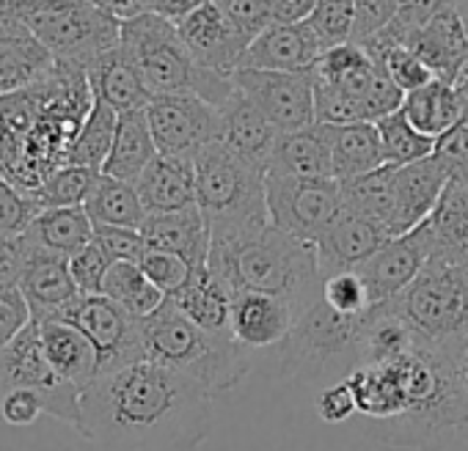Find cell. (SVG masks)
<instances>
[{
    "label": "cell",
    "mask_w": 468,
    "mask_h": 451,
    "mask_svg": "<svg viewBox=\"0 0 468 451\" xmlns=\"http://www.w3.org/2000/svg\"><path fill=\"white\" fill-rule=\"evenodd\" d=\"M460 344L419 339L397 358L364 363L345 380L356 396V418L367 437L402 448L438 451L468 437L460 388Z\"/></svg>",
    "instance_id": "1"
},
{
    "label": "cell",
    "mask_w": 468,
    "mask_h": 451,
    "mask_svg": "<svg viewBox=\"0 0 468 451\" xmlns=\"http://www.w3.org/2000/svg\"><path fill=\"white\" fill-rule=\"evenodd\" d=\"M212 399L198 380L138 361L80 391L75 432L97 451H193L209 437Z\"/></svg>",
    "instance_id": "2"
},
{
    "label": "cell",
    "mask_w": 468,
    "mask_h": 451,
    "mask_svg": "<svg viewBox=\"0 0 468 451\" xmlns=\"http://www.w3.org/2000/svg\"><path fill=\"white\" fill-rule=\"evenodd\" d=\"M207 267L220 276L231 292L260 289L292 303L295 314L312 306L323 289L317 246L298 240L273 223L238 240L212 243Z\"/></svg>",
    "instance_id": "3"
},
{
    "label": "cell",
    "mask_w": 468,
    "mask_h": 451,
    "mask_svg": "<svg viewBox=\"0 0 468 451\" xmlns=\"http://www.w3.org/2000/svg\"><path fill=\"white\" fill-rule=\"evenodd\" d=\"M146 361L198 380L212 396L238 388L254 369V352L231 330H207L185 317L171 298L144 320Z\"/></svg>",
    "instance_id": "4"
},
{
    "label": "cell",
    "mask_w": 468,
    "mask_h": 451,
    "mask_svg": "<svg viewBox=\"0 0 468 451\" xmlns=\"http://www.w3.org/2000/svg\"><path fill=\"white\" fill-rule=\"evenodd\" d=\"M268 171L212 141L196 154V204L204 212L212 243L238 240L271 223Z\"/></svg>",
    "instance_id": "5"
},
{
    "label": "cell",
    "mask_w": 468,
    "mask_h": 451,
    "mask_svg": "<svg viewBox=\"0 0 468 451\" xmlns=\"http://www.w3.org/2000/svg\"><path fill=\"white\" fill-rule=\"evenodd\" d=\"M369 311L358 317L339 314L320 295L298 314L290 336L273 350L276 372L282 377H298L314 385L345 380L353 369L361 366Z\"/></svg>",
    "instance_id": "6"
},
{
    "label": "cell",
    "mask_w": 468,
    "mask_h": 451,
    "mask_svg": "<svg viewBox=\"0 0 468 451\" xmlns=\"http://www.w3.org/2000/svg\"><path fill=\"white\" fill-rule=\"evenodd\" d=\"M317 124L375 121L402 108L405 91L358 42L328 47L312 67Z\"/></svg>",
    "instance_id": "7"
},
{
    "label": "cell",
    "mask_w": 468,
    "mask_h": 451,
    "mask_svg": "<svg viewBox=\"0 0 468 451\" xmlns=\"http://www.w3.org/2000/svg\"><path fill=\"white\" fill-rule=\"evenodd\" d=\"M122 45L135 61L152 97L198 94L212 105H223L234 91V80L204 69L182 42L176 23L157 12H141L122 20Z\"/></svg>",
    "instance_id": "8"
},
{
    "label": "cell",
    "mask_w": 468,
    "mask_h": 451,
    "mask_svg": "<svg viewBox=\"0 0 468 451\" xmlns=\"http://www.w3.org/2000/svg\"><path fill=\"white\" fill-rule=\"evenodd\" d=\"M413 330L438 344L468 339V254L432 248L421 273L394 300Z\"/></svg>",
    "instance_id": "9"
},
{
    "label": "cell",
    "mask_w": 468,
    "mask_h": 451,
    "mask_svg": "<svg viewBox=\"0 0 468 451\" xmlns=\"http://www.w3.org/2000/svg\"><path fill=\"white\" fill-rule=\"evenodd\" d=\"M17 17L58 64L86 67L122 42V20L91 0H28Z\"/></svg>",
    "instance_id": "10"
},
{
    "label": "cell",
    "mask_w": 468,
    "mask_h": 451,
    "mask_svg": "<svg viewBox=\"0 0 468 451\" xmlns=\"http://www.w3.org/2000/svg\"><path fill=\"white\" fill-rule=\"evenodd\" d=\"M17 388H34L45 393L48 415L78 429L80 424V388L61 380L50 366L39 322L28 320L23 330L0 350V399Z\"/></svg>",
    "instance_id": "11"
},
{
    "label": "cell",
    "mask_w": 468,
    "mask_h": 451,
    "mask_svg": "<svg viewBox=\"0 0 468 451\" xmlns=\"http://www.w3.org/2000/svg\"><path fill=\"white\" fill-rule=\"evenodd\" d=\"M268 215L276 229L317 243L331 220L342 212V182L334 176H265Z\"/></svg>",
    "instance_id": "12"
},
{
    "label": "cell",
    "mask_w": 468,
    "mask_h": 451,
    "mask_svg": "<svg viewBox=\"0 0 468 451\" xmlns=\"http://www.w3.org/2000/svg\"><path fill=\"white\" fill-rule=\"evenodd\" d=\"M58 320L78 325L91 339L100 355V374L146 361L144 320L105 295H78Z\"/></svg>",
    "instance_id": "13"
},
{
    "label": "cell",
    "mask_w": 468,
    "mask_h": 451,
    "mask_svg": "<svg viewBox=\"0 0 468 451\" xmlns=\"http://www.w3.org/2000/svg\"><path fill=\"white\" fill-rule=\"evenodd\" d=\"M149 127L160 154L193 157L218 141L220 110L198 94H160L146 105Z\"/></svg>",
    "instance_id": "14"
},
{
    "label": "cell",
    "mask_w": 468,
    "mask_h": 451,
    "mask_svg": "<svg viewBox=\"0 0 468 451\" xmlns=\"http://www.w3.org/2000/svg\"><path fill=\"white\" fill-rule=\"evenodd\" d=\"M231 80L273 121L279 132H292L317 124L312 69H238Z\"/></svg>",
    "instance_id": "15"
},
{
    "label": "cell",
    "mask_w": 468,
    "mask_h": 451,
    "mask_svg": "<svg viewBox=\"0 0 468 451\" xmlns=\"http://www.w3.org/2000/svg\"><path fill=\"white\" fill-rule=\"evenodd\" d=\"M430 254H432V232L427 220L399 237H388L358 267L364 281L369 284L375 303L394 300L399 292H405L410 281L421 273Z\"/></svg>",
    "instance_id": "16"
},
{
    "label": "cell",
    "mask_w": 468,
    "mask_h": 451,
    "mask_svg": "<svg viewBox=\"0 0 468 451\" xmlns=\"http://www.w3.org/2000/svg\"><path fill=\"white\" fill-rule=\"evenodd\" d=\"M176 28H179L182 42L187 45V50L204 69L231 78L243 67V56L251 39H246L229 23V17L218 9L215 0H209V4L182 17Z\"/></svg>",
    "instance_id": "17"
},
{
    "label": "cell",
    "mask_w": 468,
    "mask_h": 451,
    "mask_svg": "<svg viewBox=\"0 0 468 451\" xmlns=\"http://www.w3.org/2000/svg\"><path fill=\"white\" fill-rule=\"evenodd\" d=\"M298 314L292 303L260 289H234L231 295V333L246 350H276L292 330Z\"/></svg>",
    "instance_id": "18"
},
{
    "label": "cell",
    "mask_w": 468,
    "mask_h": 451,
    "mask_svg": "<svg viewBox=\"0 0 468 451\" xmlns=\"http://www.w3.org/2000/svg\"><path fill=\"white\" fill-rule=\"evenodd\" d=\"M388 237L391 235L383 223L342 206V212L331 220V226L314 243L323 278L339 270L361 267Z\"/></svg>",
    "instance_id": "19"
},
{
    "label": "cell",
    "mask_w": 468,
    "mask_h": 451,
    "mask_svg": "<svg viewBox=\"0 0 468 451\" xmlns=\"http://www.w3.org/2000/svg\"><path fill=\"white\" fill-rule=\"evenodd\" d=\"M449 171L443 163L435 157H421L408 165H397V184H394V215H391V237H399L410 229H416L419 223L430 217L435 209L446 182Z\"/></svg>",
    "instance_id": "20"
},
{
    "label": "cell",
    "mask_w": 468,
    "mask_h": 451,
    "mask_svg": "<svg viewBox=\"0 0 468 451\" xmlns=\"http://www.w3.org/2000/svg\"><path fill=\"white\" fill-rule=\"evenodd\" d=\"M220 110V135L218 141L231 149L234 154H240L243 160L262 165L268 171L273 146L279 141V130L273 127V121L238 89L223 100V105H218Z\"/></svg>",
    "instance_id": "21"
},
{
    "label": "cell",
    "mask_w": 468,
    "mask_h": 451,
    "mask_svg": "<svg viewBox=\"0 0 468 451\" xmlns=\"http://www.w3.org/2000/svg\"><path fill=\"white\" fill-rule=\"evenodd\" d=\"M325 47L309 23H271L246 50L240 69H312Z\"/></svg>",
    "instance_id": "22"
},
{
    "label": "cell",
    "mask_w": 468,
    "mask_h": 451,
    "mask_svg": "<svg viewBox=\"0 0 468 451\" xmlns=\"http://www.w3.org/2000/svg\"><path fill=\"white\" fill-rule=\"evenodd\" d=\"M20 292L31 309V320H53L61 317V311L83 295L72 278L69 259L50 254V251H37L31 248Z\"/></svg>",
    "instance_id": "23"
},
{
    "label": "cell",
    "mask_w": 468,
    "mask_h": 451,
    "mask_svg": "<svg viewBox=\"0 0 468 451\" xmlns=\"http://www.w3.org/2000/svg\"><path fill=\"white\" fill-rule=\"evenodd\" d=\"M141 235L146 240V248L179 254L196 270L207 267L209 248H212V232H209V223H207L204 212L198 209V204H193L187 209H176V212L149 215L146 223L141 226Z\"/></svg>",
    "instance_id": "24"
},
{
    "label": "cell",
    "mask_w": 468,
    "mask_h": 451,
    "mask_svg": "<svg viewBox=\"0 0 468 451\" xmlns=\"http://www.w3.org/2000/svg\"><path fill=\"white\" fill-rule=\"evenodd\" d=\"M56 58L31 37L17 15L0 17V97L39 83Z\"/></svg>",
    "instance_id": "25"
},
{
    "label": "cell",
    "mask_w": 468,
    "mask_h": 451,
    "mask_svg": "<svg viewBox=\"0 0 468 451\" xmlns=\"http://www.w3.org/2000/svg\"><path fill=\"white\" fill-rule=\"evenodd\" d=\"M405 47H410L432 69L435 78L454 83V75L468 50L465 17L454 6H446L438 15H432L424 26H419L408 37Z\"/></svg>",
    "instance_id": "26"
},
{
    "label": "cell",
    "mask_w": 468,
    "mask_h": 451,
    "mask_svg": "<svg viewBox=\"0 0 468 451\" xmlns=\"http://www.w3.org/2000/svg\"><path fill=\"white\" fill-rule=\"evenodd\" d=\"M86 75H89V86H91L94 97L108 102L119 113L146 108L152 100L135 61L130 58V53L124 50L122 42L116 47L105 50L102 56H97L94 61H89Z\"/></svg>",
    "instance_id": "27"
},
{
    "label": "cell",
    "mask_w": 468,
    "mask_h": 451,
    "mask_svg": "<svg viewBox=\"0 0 468 451\" xmlns=\"http://www.w3.org/2000/svg\"><path fill=\"white\" fill-rule=\"evenodd\" d=\"M39 333H42L45 355L61 380H67L83 391L100 374L97 347L91 344V339L78 325L53 317V320L39 322Z\"/></svg>",
    "instance_id": "28"
},
{
    "label": "cell",
    "mask_w": 468,
    "mask_h": 451,
    "mask_svg": "<svg viewBox=\"0 0 468 451\" xmlns=\"http://www.w3.org/2000/svg\"><path fill=\"white\" fill-rule=\"evenodd\" d=\"M135 187L149 215L187 209L196 204V160L157 154Z\"/></svg>",
    "instance_id": "29"
},
{
    "label": "cell",
    "mask_w": 468,
    "mask_h": 451,
    "mask_svg": "<svg viewBox=\"0 0 468 451\" xmlns=\"http://www.w3.org/2000/svg\"><path fill=\"white\" fill-rule=\"evenodd\" d=\"M23 237L28 248L69 259L94 240V220L89 217L86 206H48L39 209Z\"/></svg>",
    "instance_id": "30"
},
{
    "label": "cell",
    "mask_w": 468,
    "mask_h": 451,
    "mask_svg": "<svg viewBox=\"0 0 468 451\" xmlns=\"http://www.w3.org/2000/svg\"><path fill=\"white\" fill-rule=\"evenodd\" d=\"M325 135L331 152V176L339 182L369 173L386 163L375 121L325 124Z\"/></svg>",
    "instance_id": "31"
},
{
    "label": "cell",
    "mask_w": 468,
    "mask_h": 451,
    "mask_svg": "<svg viewBox=\"0 0 468 451\" xmlns=\"http://www.w3.org/2000/svg\"><path fill=\"white\" fill-rule=\"evenodd\" d=\"M157 154L160 152H157V143H154V135L149 127L146 108L124 110V113H119L113 146L102 165V173L124 179V182H138L141 173L149 168V163Z\"/></svg>",
    "instance_id": "32"
},
{
    "label": "cell",
    "mask_w": 468,
    "mask_h": 451,
    "mask_svg": "<svg viewBox=\"0 0 468 451\" xmlns=\"http://www.w3.org/2000/svg\"><path fill=\"white\" fill-rule=\"evenodd\" d=\"M465 108L468 100L449 80L441 78H432L402 100V113L408 116V121L432 141L443 138L463 119Z\"/></svg>",
    "instance_id": "33"
},
{
    "label": "cell",
    "mask_w": 468,
    "mask_h": 451,
    "mask_svg": "<svg viewBox=\"0 0 468 451\" xmlns=\"http://www.w3.org/2000/svg\"><path fill=\"white\" fill-rule=\"evenodd\" d=\"M268 173L331 176V152H328L325 124H312L303 130L282 132L273 146Z\"/></svg>",
    "instance_id": "34"
},
{
    "label": "cell",
    "mask_w": 468,
    "mask_h": 451,
    "mask_svg": "<svg viewBox=\"0 0 468 451\" xmlns=\"http://www.w3.org/2000/svg\"><path fill=\"white\" fill-rule=\"evenodd\" d=\"M231 287L209 267H204L171 300L196 325L207 330H231Z\"/></svg>",
    "instance_id": "35"
},
{
    "label": "cell",
    "mask_w": 468,
    "mask_h": 451,
    "mask_svg": "<svg viewBox=\"0 0 468 451\" xmlns=\"http://www.w3.org/2000/svg\"><path fill=\"white\" fill-rule=\"evenodd\" d=\"M86 212L94 226H127V229H141L149 212L138 195L135 182H124L108 173H100L91 195L86 198Z\"/></svg>",
    "instance_id": "36"
},
{
    "label": "cell",
    "mask_w": 468,
    "mask_h": 451,
    "mask_svg": "<svg viewBox=\"0 0 468 451\" xmlns=\"http://www.w3.org/2000/svg\"><path fill=\"white\" fill-rule=\"evenodd\" d=\"M394 184H397V165L383 163L380 168L345 179L342 182V201L347 209L361 212L386 229H391V215H394ZM391 235V232H388Z\"/></svg>",
    "instance_id": "37"
},
{
    "label": "cell",
    "mask_w": 468,
    "mask_h": 451,
    "mask_svg": "<svg viewBox=\"0 0 468 451\" xmlns=\"http://www.w3.org/2000/svg\"><path fill=\"white\" fill-rule=\"evenodd\" d=\"M427 223L432 248L468 254V182L449 179Z\"/></svg>",
    "instance_id": "38"
},
{
    "label": "cell",
    "mask_w": 468,
    "mask_h": 451,
    "mask_svg": "<svg viewBox=\"0 0 468 451\" xmlns=\"http://www.w3.org/2000/svg\"><path fill=\"white\" fill-rule=\"evenodd\" d=\"M100 295L116 300L119 306H124L138 320H146L149 314H154L168 298L163 289H157L149 281V276L141 270L138 262H113L105 281H102Z\"/></svg>",
    "instance_id": "39"
},
{
    "label": "cell",
    "mask_w": 468,
    "mask_h": 451,
    "mask_svg": "<svg viewBox=\"0 0 468 451\" xmlns=\"http://www.w3.org/2000/svg\"><path fill=\"white\" fill-rule=\"evenodd\" d=\"M116 121H119V110H113L108 102L94 97V105H91L86 121L67 152V163L102 171V165L111 154V146H113Z\"/></svg>",
    "instance_id": "40"
},
{
    "label": "cell",
    "mask_w": 468,
    "mask_h": 451,
    "mask_svg": "<svg viewBox=\"0 0 468 451\" xmlns=\"http://www.w3.org/2000/svg\"><path fill=\"white\" fill-rule=\"evenodd\" d=\"M375 127H378V135H380V143H383V157L391 165H408V163H416V160L430 157L435 152L438 141L421 135L408 121L402 108L375 119Z\"/></svg>",
    "instance_id": "41"
},
{
    "label": "cell",
    "mask_w": 468,
    "mask_h": 451,
    "mask_svg": "<svg viewBox=\"0 0 468 451\" xmlns=\"http://www.w3.org/2000/svg\"><path fill=\"white\" fill-rule=\"evenodd\" d=\"M100 173L102 171L75 165V163H64L39 187H34L31 195L42 209H48V206H83L86 198L91 195Z\"/></svg>",
    "instance_id": "42"
},
{
    "label": "cell",
    "mask_w": 468,
    "mask_h": 451,
    "mask_svg": "<svg viewBox=\"0 0 468 451\" xmlns=\"http://www.w3.org/2000/svg\"><path fill=\"white\" fill-rule=\"evenodd\" d=\"M323 300L339 311V314H350V317H358V314H367L369 309H375V298L369 292V284L364 281L361 270L353 267V270H339V273H331L323 278V289H320Z\"/></svg>",
    "instance_id": "43"
},
{
    "label": "cell",
    "mask_w": 468,
    "mask_h": 451,
    "mask_svg": "<svg viewBox=\"0 0 468 451\" xmlns=\"http://www.w3.org/2000/svg\"><path fill=\"white\" fill-rule=\"evenodd\" d=\"M306 23L325 50L347 45L353 42L356 28V0H317V6Z\"/></svg>",
    "instance_id": "44"
},
{
    "label": "cell",
    "mask_w": 468,
    "mask_h": 451,
    "mask_svg": "<svg viewBox=\"0 0 468 451\" xmlns=\"http://www.w3.org/2000/svg\"><path fill=\"white\" fill-rule=\"evenodd\" d=\"M141 270L149 276V281L163 289L168 298H174L182 287H187V281L198 273L187 259H182L179 254L171 251H160V248H146L141 257Z\"/></svg>",
    "instance_id": "45"
},
{
    "label": "cell",
    "mask_w": 468,
    "mask_h": 451,
    "mask_svg": "<svg viewBox=\"0 0 468 451\" xmlns=\"http://www.w3.org/2000/svg\"><path fill=\"white\" fill-rule=\"evenodd\" d=\"M39 204L31 193L12 184L9 179H0V237H20L39 215Z\"/></svg>",
    "instance_id": "46"
},
{
    "label": "cell",
    "mask_w": 468,
    "mask_h": 451,
    "mask_svg": "<svg viewBox=\"0 0 468 451\" xmlns=\"http://www.w3.org/2000/svg\"><path fill=\"white\" fill-rule=\"evenodd\" d=\"M94 243L111 257V262H141L146 251L141 229H127V226H94Z\"/></svg>",
    "instance_id": "47"
},
{
    "label": "cell",
    "mask_w": 468,
    "mask_h": 451,
    "mask_svg": "<svg viewBox=\"0 0 468 451\" xmlns=\"http://www.w3.org/2000/svg\"><path fill=\"white\" fill-rule=\"evenodd\" d=\"M111 257L91 240L86 248H80L75 257H69V270L72 278L78 284V289L83 295H100L102 292V281L111 270Z\"/></svg>",
    "instance_id": "48"
},
{
    "label": "cell",
    "mask_w": 468,
    "mask_h": 451,
    "mask_svg": "<svg viewBox=\"0 0 468 451\" xmlns=\"http://www.w3.org/2000/svg\"><path fill=\"white\" fill-rule=\"evenodd\" d=\"M215 4L229 17V23L251 42L271 26L268 0H215Z\"/></svg>",
    "instance_id": "49"
},
{
    "label": "cell",
    "mask_w": 468,
    "mask_h": 451,
    "mask_svg": "<svg viewBox=\"0 0 468 451\" xmlns=\"http://www.w3.org/2000/svg\"><path fill=\"white\" fill-rule=\"evenodd\" d=\"M435 157L443 163L452 179L468 182V108L463 119L435 143Z\"/></svg>",
    "instance_id": "50"
},
{
    "label": "cell",
    "mask_w": 468,
    "mask_h": 451,
    "mask_svg": "<svg viewBox=\"0 0 468 451\" xmlns=\"http://www.w3.org/2000/svg\"><path fill=\"white\" fill-rule=\"evenodd\" d=\"M39 415H48L45 393L34 388H17L0 399V421L9 426H28Z\"/></svg>",
    "instance_id": "51"
},
{
    "label": "cell",
    "mask_w": 468,
    "mask_h": 451,
    "mask_svg": "<svg viewBox=\"0 0 468 451\" xmlns=\"http://www.w3.org/2000/svg\"><path fill=\"white\" fill-rule=\"evenodd\" d=\"M399 4L397 0H356V28L353 42H367L369 37L380 34L394 17Z\"/></svg>",
    "instance_id": "52"
},
{
    "label": "cell",
    "mask_w": 468,
    "mask_h": 451,
    "mask_svg": "<svg viewBox=\"0 0 468 451\" xmlns=\"http://www.w3.org/2000/svg\"><path fill=\"white\" fill-rule=\"evenodd\" d=\"M317 415L325 424H345L350 418H356V396L347 380H336L331 385H323L317 402Z\"/></svg>",
    "instance_id": "53"
},
{
    "label": "cell",
    "mask_w": 468,
    "mask_h": 451,
    "mask_svg": "<svg viewBox=\"0 0 468 451\" xmlns=\"http://www.w3.org/2000/svg\"><path fill=\"white\" fill-rule=\"evenodd\" d=\"M31 248L26 237H0V292L20 289Z\"/></svg>",
    "instance_id": "54"
},
{
    "label": "cell",
    "mask_w": 468,
    "mask_h": 451,
    "mask_svg": "<svg viewBox=\"0 0 468 451\" xmlns=\"http://www.w3.org/2000/svg\"><path fill=\"white\" fill-rule=\"evenodd\" d=\"M31 320V309L20 289L0 292V350H4Z\"/></svg>",
    "instance_id": "55"
},
{
    "label": "cell",
    "mask_w": 468,
    "mask_h": 451,
    "mask_svg": "<svg viewBox=\"0 0 468 451\" xmlns=\"http://www.w3.org/2000/svg\"><path fill=\"white\" fill-rule=\"evenodd\" d=\"M271 23H306L317 0H268Z\"/></svg>",
    "instance_id": "56"
},
{
    "label": "cell",
    "mask_w": 468,
    "mask_h": 451,
    "mask_svg": "<svg viewBox=\"0 0 468 451\" xmlns=\"http://www.w3.org/2000/svg\"><path fill=\"white\" fill-rule=\"evenodd\" d=\"M204 4H209V0H149V12H157V15L179 23L182 17H187L190 12H196Z\"/></svg>",
    "instance_id": "57"
},
{
    "label": "cell",
    "mask_w": 468,
    "mask_h": 451,
    "mask_svg": "<svg viewBox=\"0 0 468 451\" xmlns=\"http://www.w3.org/2000/svg\"><path fill=\"white\" fill-rule=\"evenodd\" d=\"M91 4L116 15L119 20H130L141 12H149V0H91Z\"/></svg>",
    "instance_id": "58"
},
{
    "label": "cell",
    "mask_w": 468,
    "mask_h": 451,
    "mask_svg": "<svg viewBox=\"0 0 468 451\" xmlns=\"http://www.w3.org/2000/svg\"><path fill=\"white\" fill-rule=\"evenodd\" d=\"M465 28H468V20H465ZM465 100H468V50H465V58H463V64H460V69H457V75H454V83H452Z\"/></svg>",
    "instance_id": "59"
},
{
    "label": "cell",
    "mask_w": 468,
    "mask_h": 451,
    "mask_svg": "<svg viewBox=\"0 0 468 451\" xmlns=\"http://www.w3.org/2000/svg\"><path fill=\"white\" fill-rule=\"evenodd\" d=\"M460 388H463V399H465V410H468V339H465L463 358H460Z\"/></svg>",
    "instance_id": "60"
},
{
    "label": "cell",
    "mask_w": 468,
    "mask_h": 451,
    "mask_svg": "<svg viewBox=\"0 0 468 451\" xmlns=\"http://www.w3.org/2000/svg\"><path fill=\"white\" fill-rule=\"evenodd\" d=\"M28 0H0V17L6 15H17V9H23Z\"/></svg>",
    "instance_id": "61"
},
{
    "label": "cell",
    "mask_w": 468,
    "mask_h": 451,
    "mask_svg": "<svg viewBox=\"0 0 468 451\" xmlns=\"http://www.w3.org/2000/svg\"><path fill=\"white\" fill-rule=\"evenodd\" d=\"M449 4H452V6L465 17V20H468V0H449Z\"/></svg>",
    "instance_id": "62"
}]
</instances>
